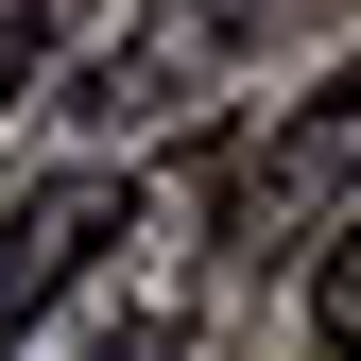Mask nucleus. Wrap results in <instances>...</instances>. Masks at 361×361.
Instances as JSON below:
<instances>
[{"label": "nucleus", "instance_id": "obj_4", "mask_svg": "<svg viewBox=\"0 0 361 361\" xmlns=\"http://www.w3.org/2000/svg\"><path fill=\"white\" fill-rule=\"evenodd\" d=\"M310 344H327V361H361V224L310 258Z\"/></svg>", "mask_w": 361, "mask_h": 361}, {"label": "nucleus", "instance_id": "obj_1", "mask_svg": "<svg viewBox=\"0 0 361 361\" xmlns=\"http://www.w3.org/2000/svg\"><path fill=\"white\" fill-rule=\"evenodd\" d=\"M344 224H361V52L310 86L276 138L241 155V190H224V241L241 258H327Z\"/></svg>", "mask_w": 361, "mask_h": 361}, {"label": "nucleus", "instance_id": "obj_3", "mask_svg": "<svg viewBox=\"0 0 361 361\" xmlns=\"http://www.w3.org/2000/svg\"><path fill=\"white\" fill-rule=\"evenodd\" d=\"M241 52V0H155V35L104 69V121H190V86Z\"/></svg>", "mask_w": 361, "mask_h": 361}, {"label": "nucleus", "instance_id": "obj_2", "mask_svg": "<svg viewBox=\"0 0 361 361\" xmlns=\"http://www.w3.org/2000/svg\"><path fill=\"white\" fill-rule=\"evenodd\" d=\"M121 241H138V190H121V172H52V190L0 207V361H18V327L86 276V258H121Z\"/></svg>", "mask_w": 361, "mask_h": 361}, {"label": "nucleus", "instance_id": "obj_5", "mask_svg": "<svg viewBox=\"0 0 361 361\" xmlns=\"http://www.w3.org/2000/svg\"><path fill=\"white\" fill-rule=\"evenodd\" d=\"M0 104H18V35H0Z\"/></svg>", "mask_w": 361, "mask_h": 361}]
</instances>
